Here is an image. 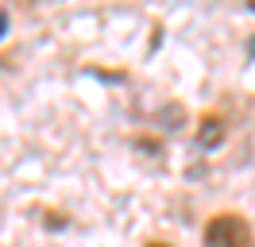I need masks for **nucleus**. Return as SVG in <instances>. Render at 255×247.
<instances>
[{"label":"nucleus","mask_w":255,"mask_h":247,"mask_svg":"<svg viewBox=\"0 0 255 247\" xmlns=\"http://www.w3.org/2000/svg\"><path fill=\"white\" fill-rule=\"evenodd\" d=\"M147 247H170V244H159V240H155V244H147Z\"/></svg>","instance_id":"obj_4"},{"label":"nucleus","mask_w":255,"mask_h":247,"mask_svg":"<svg viewBox=\"0 0 255 247\" xmlns=\"http://www.w3.org/2000/svg\"><path fill=\"white\" fill-rule=\"evenodd\" d=\"M205 247H255L252 224L236 213H221L209 220L205 228Z\"/></svg>","instance_id":"obj_1"},{"label":"nucleus","mask_w":255,"mask_h":247,"mask_svg":"<svg viewBox=\"0 0 255 247\" xmlns=\"http://www.w3.org/2000/svg\"><path fill=\"white\" fill-rule=\"evenodd\" d=\"M4 27H8V15L0 12V35H4Z\"/></svg>","instance_id":"obj_3"},{"label":"nucleus","mask_w":255,"mask_h":247,"mask_svg":"<svg viewBox=\"0 0 255 247\" xmlns=\"http://www.w3.org/2000/svg\"><path fill=\"white\" fill-rule=\"evenodd\" d=\"M221 139H224V120L205 116V120H201V127H197V143H201V147H217Z\"/></svg>","instance_id":"obj_2"},{"label":"nucleus","mask_w":255,"mask_h":247,"mask_svg":"<svg viewBox=\"0 0 255 247\" xmlns=\"http://www.w3.org/2000/svg\"><path fill=\"white\" fill-rule=\"evenodd\" d=\"M252 12H255V0H252Z\"/></svg>","instance_id":"obj_5"}]
</instances>
